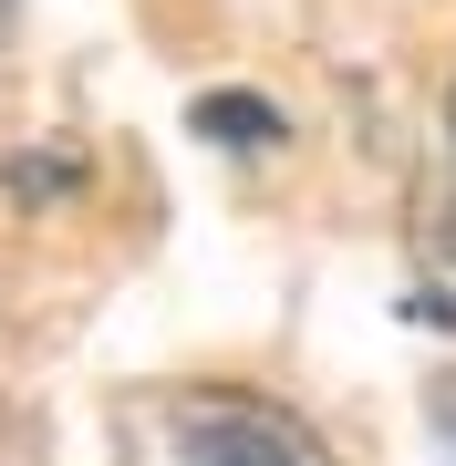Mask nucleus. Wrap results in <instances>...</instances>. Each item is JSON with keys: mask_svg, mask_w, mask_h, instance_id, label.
Segmentation results:
<instances>
[{"mask_svg": "<svg viewBox=\"0 0 456 466\" xmlns=\"http://www.w3.org/2000/svg\"><path fill=\"white\" fill-rule=\"evenodd\" d=\"M167 435L187 466H332V446L270 394H177Z\"/></svg>", "mask_w": 456, "mask_h": 466, "instance_id": "1", "label": "nucleus"}, {"mask_svg": "<svg viewBox=\"0 0 456 466\" xmlns=\"http://www.w3.org/2000/svg\"><path fill=\"white\" fill-rule=\"evenodd\" d=\"M425 415H436V435H446V466H456V363L425 383Z\"/></svg>", "mask_w": 456, "mask_h": 466, "instance_id": "3", "label": "nucleus"}, {"mask_svg": "<svg viewBox=\"0 0 456 466\" xmlns=\"http://www.w3.org/2000/svg\"><path fill=\"white\" fill-rule=\"evenodd\" d=\"M198 135L208 146H280L270 94H198Z\"/></svg>", "mask_w": 456, "mask_h": 466, "instance_id": "2", "label": "nucleus"}, {"mask_svg": "<svg viewBox=\"0 0 456 466\" xmlns=\"http://www.w3.org/2000/svg\"><path fill=\"white\" fill-rule=\"evenodd\" d=\"M446 135H456V84H446Z\"/></svg>", "mask_w": 456, "mask_h": 466, "instance_id": "4", "label": "nucleus"}, {"mask_svg": "<svg viewBox=\"0 0 456 466\" xmlns=\"http://www.w3.org/2000/svg\"><path fill=\"white\" fill-rule=\"evenodd\" d=\"M11 11H21V0H0V32H11Z\"/></svg>", "mask_w": 456, "mask_h": 466, "instance_id": "5", "label": "nucleus"}]
</instances>
